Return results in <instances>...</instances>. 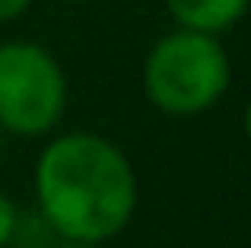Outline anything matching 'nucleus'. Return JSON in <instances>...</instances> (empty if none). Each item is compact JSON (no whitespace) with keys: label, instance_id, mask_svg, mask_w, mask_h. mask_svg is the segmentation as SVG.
I'll return each instance as SVG.
<instances>
[{"label":"nucleus","instance_id":"obj_1","mask_svg":"<svg viewBox=\"0 0 251 248\" xmlns=\"http://www.w3.org/2000/svg\"><path fill=\"white\" fill-rule=\"evenodd\" d=\"M37 201L44 223L66 241L102 245L131 223L138 183L127 157L102 135L69 132L37 161Z\"/></svg>","mask_w":251,"mask_h":248},{"label":"nucleus","instance_id":"obj_2","mask_svg":"<svg viewBox=\"0 0 251 248\" xmlns=\"http://www.w3.org/2000/svg\"><path fill=\"white\" fill-rule=\"evenodd\" d=\"M142 81L157 110L171 117H193L211 110L229 88V58L215 33L178 26L150 51Z\"/></svg>","mask_w":251,"mask_h":248},{"label":"nucleus","instance_id":"obj_3","mask_svg":"<svg viewBox=\"0 0 251 248\" xmlns=\"http://www.w3.org/2000/svg\"><path fill=\"white\" fill-rule=\"evenodd\" d=\"M66 110V77L48 48L33 40L0 44V128L44 135Z\"/></svg>","mask_w":251,"mask_h":248},{"label":"nucleus","instance_id":"obj_4","mask_svg":"<svg viewBox=\"0 0 251 248\" xmlns=\"http://www.w3.org/2000/svg\"><path fill=\"white\" fill-rule=\"evenodd\" d=\"M182 29H201V33H222L233 22L244 19L251 0H164Z\"/></svg>","mask_w":251,"mask_h":248},{"label":"nucleus","instance_id":"obj_5","mask_svg":"<svg viewBox=\"0 0 251 248\" xmlns=\"http://www.w3.org/2000/svg\"><path fill=\"white\" fill-rule=\"evenodd\" d=\"M15 226H19V208H15V204L7 201L4 193H0V248H7V245H11Z\"/></svg>","mask_w":251,"mask_h":248},{"label":"nucleus","instance_id":"obj_6","mask_svg":"<svg viewBox=\"0 0 251 248\" xmlns=\"http://www.w3.org/2000/svg\"><path fill=\"white\" fill-rule=\"evenodd\" d=\"M33 0H0V22H11V19H19V15L29 7Z\"/></svg>","mask_w":251,"mask_h":248},{"label":"nucleus","instance_id":"obj_7","mask_svg":"<svg viewBox=\"0 0 251 248\" xmlns=\"http://www.w3.org/2000/svg\"><path fill=\"white\" fill-rule=\"evenodd\" d=\"M51 248H99V245H91V241H66L62 237V245H51Z\"/></svg>","mask_w":251,"mask_h":248},{"label":"nucleus","instance_id":"obj_8","mask_svg":"<svg viewBox=\"0 0 251 248\" xmlns=\"http://www.w3.org/2000/svg\"><path fill=\"white\" fill-rule=\"evenodd\" d=\"M244 132H248V139H251V102H248V113H244Z\"/></svg>","mask_w":251,"mask_h":248},{"label":"nucleus","instance_id":"obj_9","mask_svg":"<svg viewBox=\"0 0 251 248\" xmlns=\"http://www.w3.org/2000/svg\"><path fill=\"white\" fill-rule=\"evenodd\" d=\"M0 153H4V128H0Z\"/></svg>","mask_w":251,"mask_h":248},{"label":"nucleus","instance_id":"obj_10","mask_svg":"<svg viewBox=\"0 0 251 248\" xmlns=\"http://www.w3.org/2000/svg\"><path fill=\"white\" fill-rule=\"evenodd\" d=\"M73 4H76V0H73Z\"/></svg>","mask_w":251,"mask_h":248}]
</instances>
